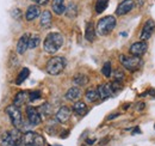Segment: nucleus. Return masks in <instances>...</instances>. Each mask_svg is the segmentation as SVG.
<instances>
[{
  "instance_id": "f8f14e48",
  "label": "nucleus",
  "mask_w": 155,
  "mask_h": 146,
  "mask_svg": "<svg viewBox=\"0 0 155 146\" xmlns=\"http://www.w3.org/2000/svg\"><path fill=\"white\" fill-rule=\"evenodd\" d=\"M71 114H72V110L69 109L68 107L63 106V107H61V108L58 109V113H56V120H58V122H61V123H64V122H67V121L69 120Z\"/></svg>"
},
{
  "instance_id": "7ed1b4c3",
  "label": "nucleus",
  "mask_w": 155,
  "mask_h": 146,
  "mask_svg": "<svg viewBox=\"0 0 155 146\" xmlns=\"http://www.w3.org/2000/svg\"><path fill=\"white\" fill-rule=\"evenodd\" d=\"M66 67V60L62 56H54L51 59H49V61L45 65V70L47 72L51 75H58L62 72Z\"/></svg>"
},
{
  "instance_id": "0eeeda50",
  "label": "nucleus",
  "mask_w": 155,
  "mask_h": 146,
  "mask_svg": "<svg viewBox=\"0 0 155 146\" xmlns=\"http://www.w3.org/2000/svg\"><path fill=\"white\" fill-rule=\"evenodd\" d=\"M26 116H28L29 122L34 126L39 125L42 121V115L39 114V111L35 107H28L26 108Z\"/></svg>"
},
{
  "instance_id": "dca6fc26",
  "label": "nucleus",
  "mask_w": 155,
  "mask_h": 146,
  "mask_svg": "<svg viewBox=\"0 0 155 146\" xmlns=\"http://www.w3.org/2000/svg\"><path fill=\"white\" fill-rule=\"evenodd\" d=\"M51 20H53V17H51V12L45 10L41 13V26L47 29L51 25Z\"/></svg>"
},
{
  "instance_id": "a878e982",
  "label": "nucleus",
  "mask_w": 155,
  "mask_h": 146,
  "mask_svg": "<svg viewBox=\"0 0 155 146\" xmlns=\"http://www.w3.org/2000/svg\"><path fill=\"white\" fill-rule=\"evenodd\" d=\"M107 5H109V0H97V2H96V12L97 13L104 12L106 10Z\"/></svg>"
},
{
  "instance_id": "c9c22d12",
  "label": "nucleus",
  "mask_w": 155,
  "mask_h": 146,
  "mask_svg": "<svg viewBox=\"0 0 155 146\" xmlns=\"http://www.w3.org/2000/svg\"><path fill=\"white\" fill-rule=\"evenodd\" d=\"M143 5V0H137V6H142Z\"/></svg>"
},
{
  "instance_id": "412c9836",
  "label": "nucleus",
  "mask_w": 155,
  "mask_h": 146,
  "mask_svg": "<svg viewBox=\"0 0 155 146\" xmlns=\"http://www.w3.org/2000/svg\"><path fill=\"white\" fill-rule=\"evenodd\" d=\"M87 106H86V103H84V102H81V101H79L77 102L74 106H73V111L79 115V116H84L86 113H87Z\"/></svg>"
},
{
  "instance_id": "c85d7f7f",
  "label": "nucleus",
  "mask_w": 155,
  "mask_h": 146,
  "mask_svg": "<svg viewBox=\"0 0 155 146\" xmlns=\"http://www.w3.org/2000/svg\"><path fill=\"white\" fill-rule=\"evenodd\" d=\"M101 72H103V74L106 77V78H109L110 75H111V62H105L104 64V66H103V70H101Z\"/></svg>"
},
{
  "instance_id": "f3484780",
  "label": "nucleus",
  "mask_w": 155,
  "mask_h": 146,
  "mask_svg": "<svg viewBox=\"0 0 155 146\" xmlns=\"http://www.w3.org/2000/svg\"><path fill=\"white\" fill-rule=\"evenodd\" d=\"M51 9L56 15H63L66 12V6H64V0H53L51 1Z\"/></svg>"
},
{
  "instance_id": "ddd939ff",
  "label": "nucleus",
  "mask_w": 155,
  "mask_h": 146,
  "mask_svg": "<svg viewBox=\"0 0 155 146\" xmlns=\"http://www.w3.org/2000/svg\"><path fill=\"white\" fill-rule=\"evenodd\" d=\"M29 41H30L29 34H24L18 40V43H17V53L18 54H24L26 52V49L29 48Z\"/></svg>"
},
{
  "instance_id": "393cba45",
  "label": "nucleus",
  "mask_w": 155,
  "mask_h": 146,
  "mask_svg": "<svg viewBox=\"0 0 155 146\" xmlns=\"http://www.w3.org/2000/svg\"><path fill=\"white\" fill-rule=\"evenodd\" d=\"M73 82L74 84H77L79 86H82V85H86L88 83V77L85 75V74H77L74 78H73Z\"/></svg>"
},
{
  "instance_id": "4468645a",
  "label": "nucleus",
  "mask_w": 155,
  "mask_h": 146,
  "mask_svg": "<svg viewBox=\"0 0 155 146\" xmlns=\"http://www.w3.org/2000/svg\"><path fill=\"white\" fill-rule=\"evenodd\" d=\"M10 132V137H11V140H12V145L13 146H21L23 145V135L20 133V130L18 128H15L12 130H8Z\"/></svg>"
},
{
  "instance_id": "aec40b11",
  "label": "nucleus",
  "mask_w": 155,
  "mask_h": 146,
  "mask_svg": "<svg viewBox=\"0 0 155 146\" xmlns=\"http://www.w3.org/2000/svg\"><path fill=\"white\" fill-rule=\"evenodd\" d=\"M26 98H28V92L26 91H19L16 96H15V98H13V106H16V107H20V106H23V104L25 103Z\"/></svg>"
},
{
  "instance_id": "c756f323",
  "label": "nucleus",
  "mask_w": 155,
  "mask_h": 146,
  "mask_svg": "<svg viewBox=\"0 0 155 146\" xmlns=\"http://www.w3.org/2000/svg\"><path fill=\"white\" fill-rule=\"evenodd\" d=\"M41 113H42V115H44V116L50 115V114H51V108H50V106H49L48 103L43 104V106L41 107Z\"/></svg>"
},
{
  "instance_id": "2f4dec72",
  "label": "nucleus",
  "mask_w": 155,
  "mask_h": 146,
  "mask_svg": "<svg viewBox=\"0 0 155 146\" xmlns=\"http://www.w3.org/2000/svg\"><path fill=\"white\" fill-rule=\"evenodd\" d=\"M38 98H41V92L39 91H32L30 93V96H29V99L30 101H36Z\"/></svg>"
},
{
  "instance_id": "f257e3e1",
  "label": "nucleus",
  "mask_w": 155,
  "mask_h": 146,
  "mask_svg": "<svg viewBox=\"0 0 155 146\" xmlns=\"http://www.w3.org/2000/svg\"><path fill=\"white\" fill-rule=\"evenodd\" d=\"M63 42H64V38L60 33H50L47 35L44 40L43 48L47 53L54 54L63 46Z\"/></svg>"
},
{
  "instance_id": "72a5a7b5",
  "label": "nucleus",
  "mask_w": 155,
  "mask_h": 146,
  "mask_svg": "<svg viewBox=\"0 0 155 146\" xmlns=\"http://www.w3.org/2000/svg\"><path fill=\"white\" fill-rule=\"evenodd\" d=\"M32 1L36 2V4H38V5H45V4H48L49 0H32Z\"/></svg>"
},
{
  "instance_id": "20e7f679",
  "label": "nucleus",
  "mask_w": 155,
  "mask_h": 146,
  "mask_svg": "<svg viewBox=\"0 0 155 146\" xmlns=\"http://www.w3.org/2000/svg\"><path fill=\"white\" fill-rule=\"evenodd\" d=\"M119 61L127 70L133 71V72L140 70V67L142 66V60L138 56H134V55H120Z\"/></svg>"
},
{
  "instance_id": "473e14b6",
  "label": "nucleus",
  "mask_w": 155,
  "mask_h": 146,
  "mask_svg": "<svg viewBox=\"0 0 155 146\" xmlns=\"http://www.w3.org/2000/svg\"><path fill=\"white\" fill-rule=\"evenodd\" d=\"M12 12H13V13H12V16H13L15 18H17V19L19 18V16H20V15H21V13H20V10H18V9H16V10H13Z\"/></svg>"
},
{
  "instance_id": "bb28decb",
  "label": "nucleus",
  "mask_w": 155,
  "mask_h": 146,
  "mask_svg": "<svg viewBox=\"0 0 155 146\" xmlns=\"http://www.w3.org/2000/svg\"><path fill=\"white\" fill-rule=\"evenodd\" d=\"M29 74H30V71H29V68H23L20 73L18 74V77H17V80H16V84L17 85H20L28 77H29Z\"/></svg>"
},
{
  "instance_id": "a211bd4d",
  "label": "nucleus",
  "mask_w": 155,
  "mask_h": 146,
  "mask_svg": "<svg viewBox=\"0 0 155 146\" xmlns=\"http://www.w3.org/2000/svg\"><path fill=\"white\" fill-rule=\"evenodd\" d=\"M80 96H81V91H80V89L77 88V86L71 88L68 91L66 92V95H64L66 99H68V101H77Z\"/></svg>"
},
{
  "instance_id": "9b49d317",
  "label": "nucleus",
  "mask_w": 155,
  "mask_h": 146,
  "mask_svg": "<svg viewBox=\"0 0 155 146\" xmlns=\"http://www.w3.org/2000/svg\"><path fill=\"white\" fill-rule=\"evenodd\" d=\"M97 90H98V93H99V97L101 99H106L109 97L115 96L114 91H112V88H111V83H105V84L99 85Z\"/></svg>"
},
{
  "instance_id": "39448f33",
  "label": "nucleus",
  "mask_w": 155,
  "mask_h": 146,
  "mask_svg": "<svg viewBox=\"0 0 155 146\" xmlns=\"http://www.w3.org/2000/svg\"><path fill=\"white\" fill-rule=\"evenodd\" d=\"M23 145L25 146H44L45 140L42 135L35 132H26L23 135Z\"/></svg>"
},
{
  "instance_id": "6e6552de",
  "label": "nucleus",
  "mask_w": 155,
  "mask_h": 146,
  "mask_svg": "<svg viewBox=\"0 0 155 146\" xmlns=\"http://www.w3.org/2000/svg\"><path fill=\"white\" fill-rule=\"evenodd\" d=\"M135 6L134 0H123L116 9V15L117 16H124L127 13H129Z\"/></svg>"
},
{
  "instance_id": "4be33fe9",
  "label": "nucleus",
  "mask_w": 155,
  "mask_h": 146,
  "mask_svg": "<svg viewBox=\"0 0 155 146\" xmlns=\"http://www.w3.org/2000/svg\"><path fill=\"white\" fill-rule=\"evenodd\" d=\"M85 97H86V99H87L88 102H92V103L97 102L98 99L100 98L97 89H88V90L86 91V93H85Z\"/></svg>"
},
{
  "instance_id": "423d86ee",
  "label": "nucleus",
  "mask_w": 155,
  "mask_h": 146,
  "mask_svg": "<svg viewBox=\"0 0 155 146\" xmlns=\"http://www.w3.org/2000/svg\"><path fill=\"white\" fill-rule=\"evenodd\" d=\"M6 113H7V115L10 116L12 125L16 128L20 129L21 126H23V117H21V113H20V110L18 109V107H16V106H10V107L6 108Z\"/></svg>"
},
{
  "instance_id": "2eb2a0df",
  "label": "nucleus",
  "mask_w": 155,
  "mask_h": 146,
  "mask_svg": "<svg viewBox=\"0 0 155 146\" xmlns=\"http://www.w3.org/2000/svg\"><path fill=\"white\" fill-rule=\"evenodd\" d=\"M41 15V10L37 5H31L28 7L26 12H25V18L26 20H34Z\"/></svg>"
},
{
  "instance_id": "f704fd0d",
  "label": "nucleus",
  "mask_w": 155,
  "mask_h": 146,
  "mask_svg": "<svg viewBox=\"0 0 155 146\" xmlns=\"http://www.w3.org/2000/svg\"><path fill=\"white\" fill-rule=\"evenodd\" d=\"M137 107H138V108H137V110H143V107H144V103H141V104H138Z\"/></svg>"
},
{
  "instance_id": "9d476101",
  "label": "nucleus",
  "mask_w": 155,
  "mask_h": 146,
  "mask_svg": "<svg viewBox=\"0 0 155 146\" xmlns=\"http://www.w3.org/2000/svg\"><path fill=\"white\" fill-rule=\"evenodd\" d=\"M147 48H148V46H147V43L144 42V41H140V42H136L134 43L131 47H130V54L134 55V56H142V55L144 54L146 52H147Z\"/></svg>"
},
{
  "instance_id": "7c9ffc66",
  "label": "nucleus",
  "mask_w": 155,
  "mask_h": 146,
  "mask_svg": "<svg viewBox=\"0 0 155 146\" xmlns=\"http://www.w3.org/2000/svg\"><path fill=\"white\" fill-rule=\"evenodd\" d=\"M114 77H115V80L117 82H120V80H123L124 79V72L122 71V70H116L115 73H114Z\"/></svg>"
},
{
  "instance_id": "cd10ccee",
  "label": "nucleus",
  "mask_w": 155,
  "mask_h": 146,
  "mask_svg": "<svg viewBox=\"0 0 155 146\" xmlns=\"http://www.w3.org/2000/svg\"><path fill=\"white\" fill-rule=\"evenodd\" d=\"M39 42H41V38H39L38 35H32V36H30V41H29V48H31V49L36 48V47L39 44Z\"/></svg>"
},
{
  "instance_id": "5701e85b",
  "label": "nucleus",
  "mask_w": 155,
  "mask_h": 146,
  "mask_svg": "<svg viewBox=\"0 0 155 146\" xmlns=\"http://www.w3.org/2000/svg\"><path fill=\"white\" fill-rule=\"evenodd\" d=\"M66 16L68 17V18H74L75 16L78 15V7L77 5L74 4V2H71L67 7H66Z\"/></svg>"
},
{
  "instance_id": "6ab92c4d",
  "label": "nucleus",
  "mask_w": 155,
  "mask_h": 146,
  "mask_svg": "<svg viewBox=\"0 0 155 146\" xmlns=\"http://www.w3.org/2000/svg\"><path fill=\"white\" fill-rule=\"evenodd\" d=\"M96 30H94V26H93V24L90 22V23H87L86 24V30H85V38L87 40V41H90V42H92V41H94V38H96Z\"/></svg>"
},
{
  "instance_id": "e433bc0d",
  "label": "nucleus",
  "mask_w": 155,
  "mask_h": 146,
  "mask_svg": "<svg viewBox=\"0 0 155 146\" xmlns=\"http://www.w3.org/2000/svg\"><path fill=\"white\" fill-rule=\"evenodd\" d=\"M154 128H155V125H154Z\"/></svg>"
},
{
  "instance_id": "f03ea898",
  "label": "nucleus",
  "mask_w": 155,
  "mask_h": 146,
  "mask_svg": "<svg viewBox=\"0 0 155 146\" xmlns=\"http://www.w3.org/2000/svg\"><path fill=\"white\" fill-rule=\"evenodd\" d=\"M115 26H116V18L114 16H105L98 20L96 31L100 36H106L115 29Z\"/></svg>"
},
{
  "instance_id": "b1692460",
  "label": "nucleus",
  "mask_w": 155,
  "mask_h": 146,
  "mask_svg": "<svg viewBox=\"0 0 155 146\" xmlns=\"http://www.w3.org/2000/svg\"><path fill=\"white\" fill-rule=\"evenodd\" d=\"M0 146H13L10 137V132H4L0 135Z\"/></svg>"
},
{
  "instance_id": "1a4fd4ad",
  "label": "nucleus",
  "mask_w": 155,
  "mask_h": 146,
  "mask_svg": "<svg viewBox=\"0 0 155 146\" xmlns=\"http://www.w3.org/2000/svg\"><path fill=\"white\" fill-rule=\"evenodd\" d=\"M155 29V23L152 20V19H148L146 23H144V25H143V28H142V31H141V41H147V40H149L152 35H153V31H154Z\"/></svg>"
}]
</instances>
